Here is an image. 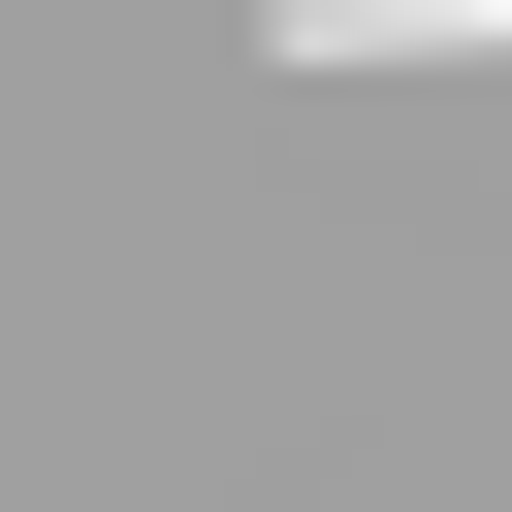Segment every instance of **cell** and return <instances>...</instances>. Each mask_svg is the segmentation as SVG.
Returning <instances> with one entry per match:
<instances>
[{"instance_id": "obj_1", "label": "cell", "mask_w": 512, "mask_h": 512, "mask_svg": "<svg viewBox=\"0 0 512 512\" xmlns=\"http://www.w3.org/2000/svg\"><path fill=\"white\" fill-rule=\"evenodd\" d=\"M288 64H512V0H288Z\"/></svg>"}]
</instances>
